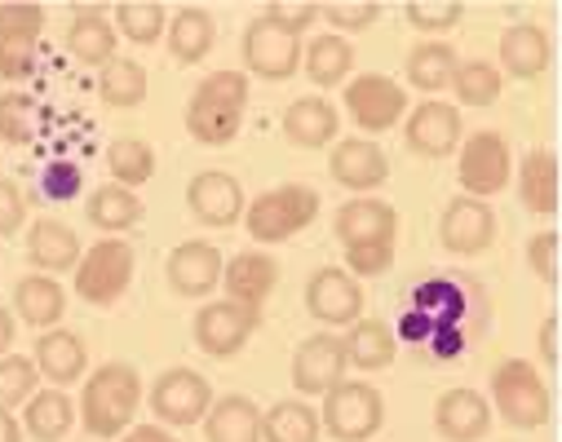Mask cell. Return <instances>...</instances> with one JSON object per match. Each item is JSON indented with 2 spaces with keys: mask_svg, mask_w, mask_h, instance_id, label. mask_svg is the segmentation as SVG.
Segmentation results:
<instances>
[{
  "mask_svg": "<svg viewBox=\"0 0 562 442\" xmlns=\"http://www.w3.org/2000/svg\"><path fill=\"white\" fill-rule=\"evenodd\" d=\"M137 407H143V376H137L133 363H102L98 372H89L80 403H76L85 433L98 442L128 433Z\"/></svg>",
  "mask_w": 562,
  "mask_h": 442,
  "instance_id": "1",
  "label": "cell"
},
{
  "mask_svg": "<svg viewBox=\"0 0 562 442\" xmlns=\"http://www.w3.org/2000/svg\"><path fill=\"white\" fill-rule=\"evenodd\" d=\"M248 76L244 71H213L195 84L187 102V133L200 146H231L248 115Z\"/></svg>",
  "mask_w": 562,
  "mask_h": 442,
  "instance_id": "2",
  "label": "cell"
},
{
  "mask_svg": "<svg viewBox=\"0 0 562 442\" xmlns=\"http://www.w3.org/2000/svg\"><path fill=\"white\" fill-rule=\"evenodd\" d=\"M505 424L514 429H540L553 416V394L544 372H536V363L527 359H505L492 372V398H487Z\"/></svg>",
  "mask_w": 562,
  "mask_h": 442,
  "instance_id": "3",
  "label": "cell"
},
{
  "mask_svg": "<svg viewBox=\"0 0 562 442\" xmlns=\"http://www.w3.org/2000/svg\"><path fill=\"white\" fill-rule=\"evenodd\" d=\"M315 217H319V191L315 186H302V182H289V186L261 191L244 208V230L257 243H284V239L302 235Z\"/></svg>",
  "mask_w": 562,
  "mask_h": 442,
  "instance_id": "4",
  "label": "cell"
},
{
  "mask_svg": "<svg viewBox=\"0 0 562 442\" xmlns=\"http://www.w3.org/2000/svg\"><path fill=\"white\" fill-rule=\"evenodd\" d=\"M133 265H137L133 243H124L120 235L98 239L93 248H85V257L71 270L76 274V297L85 306H115L133 283Z\"/></svg>",
  "mask_w": 562,
  "mask_h": 442,
  "instance_id": "5",
  "label": "cell"
},
{
  "mask_svg": "<svg viewBox=\"0 0 562 442\" xmlns=\"http://www.w3.org/2000/svg\"><path fill=\"white\" fill-rule=\"evenodd\" d=\"M509 178H514V151H509L505 133L483 128V133L461 137V146H457V182H461V191L470 200L487 204L492 195H501L509 186Z\"/></svg>",
  "mask_w": 562,
  "mask_h": 442,
  "instance_id": "6",
  "label": "cell"
},
{
  "mask_svg": "<svg viewBox=\"0 0 562 442\" xmlns=\"http://www.w3.org/2000/svg\"><path fill=\"white\" fill-rule=\"evenodd\" d=\"M341 106L350 115V124L363 133V137H376L394 124H403L407 115V89L381 71H363V76H350L346 89H341Z\"/></svg>",
  "mask_w": 562,
  "mask_h": 442,
  "instance_id": "7",
  "label": "cell"
},
{
  "mask_svg": "<svg viewBox=\"0 0 562 442\" xmlns=\"http://www.w3.org/2000/svg\"><path fill=\"white\" fill-rule=\"evenodd\" d=\"M319 424L337 438V442H368L381 424H385V398L376 385L368 381H341L337 389L324 394V416Z\"/></svg>",
  "mask_w": 562,
  "mask_h": 442,
  "instance_id": "8",
  "label": "cell"
},
{
  "mask_svg": "<svg viewBox=\"0 0 562 442\" xmlns=\"http://www.w3.org/2000/svg\"><path fill=\"white\" fill-rule=\"evenodd\" d=\"M461 137H465V124H461V106L457 102L426 98L420 106H412L403 115V141H407V151L420 156V160H448V156H457Z\"/></svg>",
  "mask_w": 562,
  "mask_h": 442,
  "instance_id": "9",
  "label": "cell"
},
{
  "mask_svg": "<svg viewBox=\"0 0 562 442\" xmlns=\"http://www.w3.org/2000/svg\"><path fill=\"white\" fill-rule=\"evenodd\" d=\"M209 407H213V389L191 367H169L151 385V411H156V424L165 429H191L209 416Z\"/></svg>",
  "mask_w": 562,
  "mask_h": 442,
  "instance_id": "10",
  "label": "cell"
},
{
  "mask_svg": "<svg viewBox=\"0 0 562 442\" xmlns=\"http://www.w3.org/2000/svg\"><path fill=\"white\" fill-rule=\"evenodd\" d=\"M333 230L346 252H372V248H394L398 239V213L376 200V195H355L337 208Z\"/></svg>",
  "mask_w": 562,
  "mask_h": 442,
  "instance_id": "11",
  "label": "cell"
},
{
  "mask_svg": "<svg viewBox=\"0 0 562 442\" xmlns=\"http://www.w3.org/2000/svg\"><path fill=\"white\" fill-rule=\"evenodd\" d=\"M306 310L324 328H350L363 319V287L341 265H324L306 279Z\"/></svg>",
  "mask_w": 562,
  "mask_h": 442,
  "instance_id": "12",
  "label": "cell"
},
{
  "mask_svg": "<svg viewBox=\"0 0 562 442\" xmlns=\"http://www.w3.org/2000/svg\"><path fill=\"white\" fill-rule=\"evenodd\" d=\"M257 324H261V315H252L235 302H209V306H200L191 332L209 359H235L248 345V337L257 332Z\"/></svg>",
  "mask_w": 562,
  "mask_h": 442,
  "instance_id": "13",
  "label": "cell"
},
{
  "mask_svg": "<svg viewBox=\"0 0 562 442\" xmlns=\"http://www.w3.org/2000/svg\"><path fill=\"white\" fill-rule=\"evenodd\" d=\"M328 173L350 195H372V191H381L390 182V156L372 137H346V141H333Z\"/></svg>",
  "mask_w": 562,
  "mask_h": 442,
  "instance_id": "14",
  "label": "cell"
},
{
  "mask_svg": "<svg viewBox=\"0 0 562 442\" xmlns=\"http://www.w3.org/2000/svg\"><path fill=\"white\" fill-rule=\"evenodd\" d=\"M439 243L452 252V257H479L496 243V213L492 204L483 200H470V195H457L443 217H439Z\"/></svg>",
  "mask_w": 562,
  "mask_h": 442,
  "instance_id": "15",
  "label": "cell"
},
{
  "mask_svg": "<svg viewBox=\"0 0 562 442\" xmlns=\"http://www.w3.org/2000/svg\"><path fill=\"white\" fill-rule=\"evenodd\" d=\"M350 363H346V345L341 337H306L293 354V389L306 394V398H324L328 389H337L346 381Z\"/></svg>",
  "mask_w": 562,
  "mask_h": 442,
  "instance_id": "16",
  "label": "cell"
},
{
  "mask_svg": "<svg viewBox=\"0 0 562 442\" xmlns=\"http://www.w3.org/2000/svg\"><path fill=\"white\" fill-rule=\"evenodd\" d=\"M244 67L261 80H293L302 71V41L274 32L266 19L244 27Z\"/></svg>",
  "mask_w": 562,
  "mask_h": 442,
  "instance_id": "17",
  "label": "cell"
},
{
  "mask_svg": "<svg viewBox=\"0 0 562 442\" xmlns=\"http://www.w3.org/2000/svg\"><path fill=\"white\" fill-rule=\"evenodd\" d=\"M187 204H191L195 222L209 226V230H226V226L244 222V208H248L244 204V186L222 169L195 173L191 186H187Z\"/></svg>",
  "mask_w": 562,
  "mask_h": 442,
  "instance_id": "18",
  "label": "cell"
},
{
  "mask_svg": "<svg viewBox=\"0 0 562 442\" xmlns=\"http://www.w3.org/2000/svg\"><path fill=\"white\" fill-rule=\"evenodd\" d=\"M222 265H226V257L209 239H187V243H178L169 252L165 274H169V287L178 292V297L200 302V297H209V292L222 283Z\"/></svg>",
  "mask_w": 562,
  "mask_h": 442,
  "instance_id": "19",
  "label": "cell"
},
{
  "mask_svg": "<svg viewBox=\"0 0 562 442\" xmlns=\"http://www.w3.org/2000/svg\"><path fill=\"white\" fill-rule=\"evenodd\" d=\"M279 283V261L270 252H235L222 265V287H226V302L261 315V306L270 302V292Z\"/></svg>",
  "mask_w": 562,
  "mask_h": 442,
  "instance_id": "20",
  "label": "cell"
},
{
  "mask_svg": "<svg viewBox=\"0 0 562 442\" xmlns=\"http://www.w3.org/2000/svg\"><path fill=\"white\" fill-rule=\"evenodd\" d=\"M435 429L448 442H483L492 429V403L470 385L443 389L435 403Z\"/></svg>",
  "mask_w": 562,
  "mask_h": 442,
  "instance_id": "21",
  "label": "cell"
},
{
  "mask_svg": "<svg viewBox=\"0 0 562 442\" xmlns=\"http://www.w3.org/2000/svg\"><path fill=\"white\" fill-rule=\"evenodd\" d=\"M71 27H67V49L76 63L85 67H106L120 49V36H115V23H111V10L102 5H71Z\"/></svg>",
  "mask_w": 562,
  "mask_h": 442,
  "instance_id": "22",
  "label": "cell"
},
{
  "mask_svg": "<svg viewBox=\"0 0 562 442\" xmlns=\"http://www.w3.org/2000/svg\"><path fill=\"white\" fill-rule=\"evenodd\" d=\"M32 363H36V372H41L54 389H67V385H76V381L89 376V350H85V341H80L76 332H67V328L41 332Z\"/></svg>",
  "mask_w": 562,
  "mask_h": 442,
  "instance_id": "23",
  "label": "cell"
},
{
  "mask_svg": "<svg viewBox=\"0 0 562 442\" xmlns=\"http://www.w3.org/2000/svg\"><path fill=\"white\" fill-rule=\"evenodd\" d=\"M553 63V41L540 23H514L505 27L501 36V76H514V80H536L544 76Z\"/></svg>",
  "mask_w": 562,
  "mask_h": 442,
  "instance_id": "24",
  "label": "cell"
},
{
  "mask_svg": "<svg viewBox=\"0 0 562 442\" xmlns=\"http://www.w3.org/2000/svg\"><path fill=\"white\" fill-rule=\"evenodd\" d=\"M85 257V248H80V235L67 226V222H58V217H36L32 222V230H27V261L36 265V274H67V270H76V261Z\"/></svg>",
  "mask_w": 562,
  "mask_h": 442,
  "instance_id": "25",
  "label": "cell"
},
{
  "mask_svg": "<svg viewBox=\"0 0 562 442\" xmlns=\"http://www.w3.org/2000/svg\"><path fill=\"white\" fill-rule=\"evenodd\" d=\"M67 315V287L54 274H27L14 287V319H23L36 332L58 328Z\"/></svg>",
  "mask_w": 562,
  "mask_h": 442,
  "instance_id": "26",
  "label": "cell"
},
{
  "mask_svg": "<svg viewBox=\"0 0 562 442\" xmlns=\"http://www.w3.org/2000/svg\"><path fill=\"white\" fill-rule=\"evenodd\" d=\"M341 133V115L328 98L311 93V98H297L289 111H284V137L293 146H306V151H319V146H333Z\"/></svg>",
  "mask_w": 562,
  "mask_h": 442,
  "instance_id": "27",
  "label": "cell"
},
{
  "mask_svg": "<svg viewBox=\"0 0 562 442\" xmlns=\"http://www.w3.org/2000/svg\"><path fill=\"white\" fill-rule=\"evenodd\" d=\"M76 420H80V411H76V403H71V394L67 389H36L27 403H23V433H32L36 442H63L71 429H76Z\"/></svg>",
  "mask_w": 562,
  "mask_h": 442,
  "instance_id": "28",
  "label": "cell"
},
{
  "mask_svg": "<svg viewBox=\"0 0 562 442\" xmlns=\"http://www.w3.org/2000/svg\"><path fill=\"white\" fill-rule=\"evenodd\" d=\"M204 424V442H261V407L244 394L213 398Z\"/></svg>",
  "mask_w": 562,
  "mask_h": 442,
  "instance_id": "29",
  "label": "cell"
},
{
  "mask_svg": "<svg viewBox=\"0 0 562 442\" xmlns=\"http://www.w3.org/2000/svg\"><path fill=\"white\" fill-rule=\"evenodd\" d=\"M518 200L531 217H553L558 213V156L549 146L527 151L518 165Z\"/></svg>",
  "mask_w": 562,
  "mask_h": 442,
  "instance_id": "30",
  "label": "cell"
},
{
  "mask_svg": "<svg viewBox=\"0 0 562 442\" xmlns=\"http://www.w3.org/2000/svg\"><path fill=\"white\" fill-rule=\"evenodd\" d=\"M169 54H173V63H182V67H195V63H204L209 58V49H213V41H217V23H213V14L204 10V5H182L173 19H169Z\"/></svg>",
  "mask_w": 562,
  "mask_h": 442,
  "instance_id": "31",
  "label": "cell"
},
{
  "mask_svg": "<svg viewBox=\"0 0 562 442\" xmlns=\"http://www.w3.org/2000/svg\"><path fill=\"white\" fill-rule=\"evenodd\" d=\"M302 67H306L315 89H337L355 71V49L346 36L328 32V36H315L311 45H302Z\"/></svg>",
  "mask_w": 562,
  "mask_h": 442,
  "instance_id": "32",
  "label": "cell"
},
{
  "mask_svg": "<svg viewBox=\"0 0 562 442\" xmlns=\"http://www.w3.org/2000/svg\"><path fill=\"white\" fill-rule=\"evenodd\" d=\"M341 345H346V363L359 367V372H381V367H390L394 354H398V337H394V328H385L381 319H359V324H350V332L341 337Z\"/></svg>",
  "mask_w": 562,
  "mask_h": 442,
  "instance_id": "33",
  "label": "cell"
},
{
  "mask_svg": "<svg viewBox=\"0 0 562 442\" xmlns=\"http://www.w3.org/2000/svg\"><path fill=\"white\" fill-rule=\"evenodd\" d=\"M319 411L302 398H284L261 411V442H319Z\"/></svg>",
  "mask_w": 562,
  "mask_h": 442,
  "instance_id": "34",
  "label": "cell"
},
{
  "mask_svg": "<svg viewBox=\"0 0 562 442\" xmlns=\"http://www.w3.org/2000/svg\"><path fill=\"white\" fill-rule=\"evenodd\" d=\"M143 195L137 191H128V186H115V182H106V186H98L93 195H89V204H85V217L98 226V230H106V235H120V230H133L137 222H143Z\"/></svg>",
  "mask_w": 562,
  "mask_h": 442,
  "instance_id": "35",
  "label": "cell"
},
{
  "mask_svg": "<svg viewBox=\"0 0 562 442\" xmlns=\"http://www.w3.org/2000/svg\"><path fill=\"white\" fill-rule=\"evenodd\" d=\"M98 98L115 111H133L147 102V67L137 58H124L115 54L102 71H98Z\"/></svg>",
  "mask_w": 562,
  "mask_h": 442,
  "instance_id": "36",
  "label": "cell"
},
{
  "mask_svg": "<svg viewBox=\"0 0 562 442\" xmlns=\"http://www.w3.org/2000/svg\"><path fill=\"white\" fill-rule=\"evenodd\" d=\"M457 71V49L448 41H420L407 49V84L420 93H439L452 84Z\"/></svg>",
  "mask_w": 562,
  "mask_h": 442,
  "instance_id": "37",
  "label": "cell"
},
{
  "mask_svg": "<svg viewBox=\"0 0 562 442\" xmlns=\"http://www.w3.org/2000/svg\"><path fill=\"white\" fill-rule=\"evenodd\" d=\"M106 169H111V182L115 186H147L156 178V151H151V141L143 137H115L106 146Z\"/></svg>",
  "mask_w": 562,
  "mask_h": 442,
  "instance_id": "38",
  "label": "cell"
},
{
  "mask_svg": "<svg viewBox=\"0 0 562 442\" xmlns=\"http://www.w3.org/2000/svg\"><path fill=\"white\" fill-rule=\"evenodd\" d=\"M115 19V36L133 41V45H156L165 32H169V10L160 5V0H120V5L111 10Z\"/></svg>",
  "mask_w": 562,
  "mask_h": 442,
  "instance_id": "39",
  "label": "cell"
},
{
  "mask_svg": "<svg viewBox=\"0 0 562 442\" xmlns=\"http://www.w3.org/2000/svg\"><path fill=\"white\" fill-rule=\"evenodd\" d=\"M448 89L457 93V106H492L505 89V76L487 58H470V63H457Z\"/></svg>",
  "mask_w": 562,
  "mask_h": 442,
  "instance_id": "40",
  "label": "cell"
},
{
  "mask_svg": "<svg viewBox=\"0 0 562 442\" xmlns=\"http://www.w3.org/2000/svg\"><path fill=\"white\" fill-rule=\"evenodd\" d=\"M36 137V102L19 89L0 93V141L5 146H27Z\"/></svg>",
  "mask_w": 562,
  "mask_h": 442,
  "instance_id": "41",
  "label": "cell"
},
{
  "mask_svg": "<svg viewBox=\"0 0 562 442\" xmlns=\"http://www.w3.org/2000/svg\"><path fill=\"white\" fill-rule=\"evenodd\" d=\"M36 49H41V36L32 32H0V80L23 84L36 71Z\"/></svg>",
  "mask_w": 562,
  "mask_h": 442,
  "instance_id": "42",
  "label": "cell"
},
{
  "mask_svg": "<svg viewBox=\"0 0 562 442\" xmlns=\"http://www.w3.org/2000/svg\"><path fill=\"white\" fill-rule=\"evenodd\" d=\"M36 385H41V372H36L32 359H23V354L0 359V407H5V411L23 407L36 394Z\"/></svg>",
  "mask_w": 562,
  "mask_h": 442,
  "instance_id": "43",
  "label": "cell"
},
{
  "mask_svg": "<svg viewBox=\"0 0 562 442\" xmlns=\"http://www.w3.org/2000/svg\"><path fill=\"white\" fill-rule=\"evenodd\" d=\"M261 19H266L274 32L302 41V36L319 23V0H270V5L261 10Z\"/></svg>",
  "mask_w": 562,
  "mask_h": 442,
  "instance_id": "44",
  "label": "cell"
},
{
  "mask_svg": "<svg viewBox=\"0 0 562 442\" xmlns=\"http://www.w3.org/2000/svg\"><path fill=\"white\" fill-rule=\"evenodd\" d=\"M403 14L416 32H452L465 19V5L461 0H407Z\"/></svg>",
  "mask_w": 562,
  "mask_h": 442,
  "instance_id": "45",
  "label": "cell"
},
{
  "mask_svg": "<svg viewBox=\"0 0 562 442\" xmlns=\"http://www.w3.org/2000/svg\"><path fill=\"white\" fill-rule=\"evenodd\" d=\"M319 19L341 32H368L376 19H381V5L376 0H324L319 5Z\"/></svg>",
  "mask_w": 562,
  "mask_h": 442,
  "instance_id": "46",
  "label": "cell"
},
{
  "mask_svg": "<svg viewBox=\"0 0 562 442\" xmlns=\"http://www.w3.org/2000/svg\"><path fill=\"white\" fill-rule=\"evenodd\" d=\"M80 186H85V173H80V165H76V160H49V165L41 169V178H36L41 200H54V204L76 200V195H80Z\"/></svg>",
  "mask_w": 562,
  "mask_h": 442,
  "instance_id": "47",
  "label": "cell"
},
{
  "mask_svg": "<svg viewBox=\"0 0 562 442\" xmlns=\"http://www.w3.org/2000/svg\"><path fill=\"white\" fill-rule=\"evenodd\" d=\"M527 265H531V274L540 283L553 287V279H558V235L553 230H536L527 239Z\"/></svg>",
  "mask_w": 562,
  "mask_h": 442,
  "instance_id": "48",
  "label": "cell"
},
{
  "mask_svg": "<svg viewBox=\"0 0 562 442\" xmlns=\"http://www.w3.org/2000/svg\"><path fill=\"white\" fill-rule=\"evenodd\" d=\"M0 32H45V5H32V0H5L0 5Z\"/></svg>",
  "mask_w": 562,
  "mask_h": 442,
  "instance_id": "49",
  "label": "cell"
},
{
  "mask_svg": "<svg viewBox=\"0 0 562 442\" xmlns=\"http://www.w3.org/2000/svg\"><path fill=\"white\" fill-rule=\"evenodd\" d=\"M27 222V195L19 191V182L10 178H0V239H10L19 235Z\"/></svg>",
  "mask_w": 562,
  "mask_h": 442,
  "instance_id": "50",
  "label": "cell"
},
{
  "mask_svg": "<svg viewBox=\"0 0 562 442\" xmlns=\"http://www.w3.org/2000/svg\"><path fill=\"white\" fill-rule=\"evenodd\" d=\"M540 363H544V372L558 367V319L553 315L540 324Z\"/></svg>",
  "mask_w": 562,
  "mask_h": 442,
  "instance_id": "51",
  "label": "cell"
},
{
  "mask_svg": "<svg viewBox=\"0 0 562 442\" xmlns=\"http://www.w3.org/2000/svg\"><path fill=\"white\" fill-rule=\"evenodd\" d=\"M120 442H182V438L165 424H133L128 433H120Z\"/></svg>",
  "mask_w": 562,
  "mask_h": 442,
  "instance_id": "52",
  "label": "cell"
},
{
  "mask_svg": "<svg viewBox=\"0 0 562 442\" xmlns=\"http://www.w3.org/2000/svg\"><path fill=\"white\" fill-rule=\"evenodd\" d=\"M14 337H19V319H14V310L0 306V359L14 350Z\"/></svg>",
  "mask_w": 562,
  "mask_h": 442,
  "instance_id": "53",
  "label": "cell"
},
{
  "mask_svg": "<svg viewBox=\"0 0 562 442\" xmlns=\"http://www.w3.org/2000/svg\"><path fill=\"white\" fill-rule=\"evenodd\" d=\"M0 442H23V424H19V416L5 411V407H0Z\"/></svg>",
  "mask_w": 562,
  "mask_h": 442,
  "instance_id": "54",
  "label": "cell"
}]
</instances>
